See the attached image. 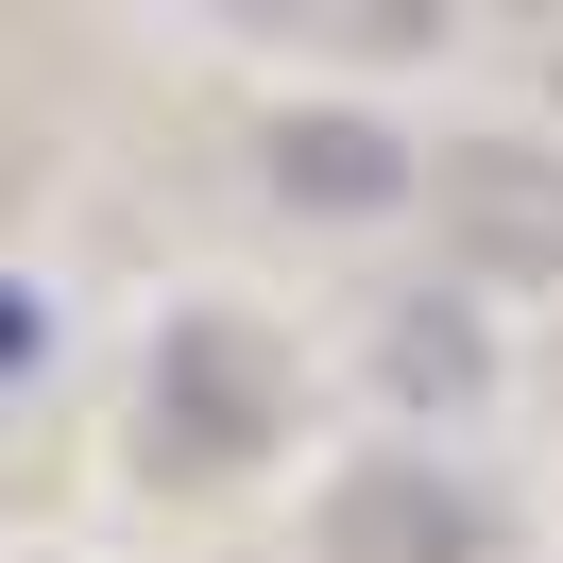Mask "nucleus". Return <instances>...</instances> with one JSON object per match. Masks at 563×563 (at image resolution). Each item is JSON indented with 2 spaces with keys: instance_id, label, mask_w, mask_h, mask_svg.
<instances>
[{
  "instance_id": "obj_4",
  "label": "nucleus",
  "mask_w": 563,
  "mask_h": 563,
  "mask_svg": "<svg viewBox=\"0 0 563 563\" xmlns=\"http://www.w3.org/2000/svg\"><path fill=\"white\" fill-rule=\"evenodd\" d=\"M274 188H290V206H324V222H358V206L410 188V154H393L376 120H290V137H274Z\"/></svg>"
},
{
  "instance_id": "obj_3",
  "label": "nucleus",
  "mask_w": 563,
  "mask_h": 563,
  "mask_svg": "<svg viewBox=\"0 0 563 563\" xmlns=\"http://www.w3.org/2000/svg\"><path fill=\"white\" fill-rule=\"evenodd\" d=\"M478 547H495V512L444 461H358L324 495V563H478Z\"/></svg>"
},
{
  "instance_id": "obj_1",
  "label": "nucleus",
  "mask_w": 563,
  "mask_h": 563,
  "mask_svg": "<svg viewBox=\"0 0 563 563\" xmlns=\"http://www.w3.org/2000/svg\"><path fill=\"white\" fill-rule=\"evenodd\" d=\"M444 256H461L478 290H547V274H563V154L461 137V154H444Z\"/></svg>"
},
{
  "instance_id": "obj_2",
  "label": "nucleus",
  "mask_w": 563,
  "mask_h": 563,
  "mask_svg": "<svg viewBox=\"0 0 563 563\" xmlns=\"http://www.w3.org/2000/svg\"><path fill=\"white\" fill-rule=\"evenodd\" d=\"M154 444L256 461L274 444V342H256V324H172V342H154Z\"/></svg>"
},
{
  "instance_id": "obj_5",
  "label": "nucleus",
  "mask_w": 563,
  "mask_h": 563,
  "mask_svg": "<svg viewBox=\"0 0 563 563\" xmlns=\"http://www.w3.org/2000/svg\"><path fill=\"white\" fill-rule=\"evenodd\" d=\"M393 376L410 393H478V342H461V324H393Z\"/></svg>"
}]
</instances>
